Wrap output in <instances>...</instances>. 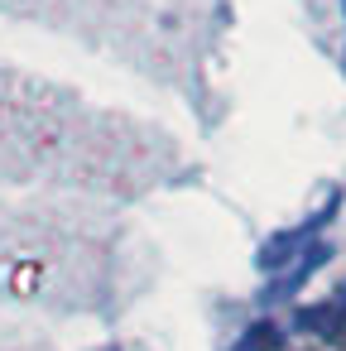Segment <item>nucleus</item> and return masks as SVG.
<instances>
[{
	"mask_svg": "<svg viewBox=\"0 0 346 351\" xmlns=\"http://www.w3.org/2000/svg\"><path fill=\"white\" fill-rule=\"evenodd\" d=\"M274 346H279V327L274 322H255V327H245L236 351H274Z\"/></svg>",
	"mask_w": 346,
	"mask_h": 351,
	"instance_id": "f257e3e1",
	"label": "nucleus"
}]
</instances>
